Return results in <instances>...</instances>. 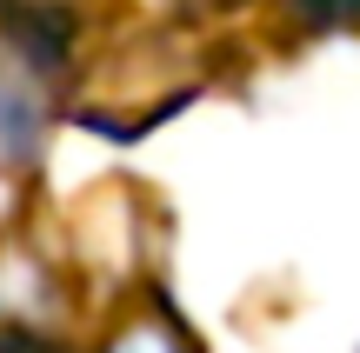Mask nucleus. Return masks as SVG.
I'll return each mask as SVG.
<instances>
[{"label":"nucleus","mask_w":360,"mask_h":353,"mask_svg":"<svg viewBox=\"0 0 360 353\" xmlns=\"http://www.w3.org/2000/svg\"><path fill=\"white\" fill-rule=\"evenodd\" d=\"M147 234H141V194L134 180H101V194H87L74 213H67V267L80 280H114L120 300L134 287V274L147 267Z\"/></svg>","instance_id":"20e7f679"},{"label":"nucleus","mask_w":360,"mask_h":353,"mask_svg":"<svg viewBox=\"0 0 360 353\" xmlns=\"http://www.w3.org/2000/svg\"><path fill=\"white\" fill-rule=\"evenodd\" d=\"M193 93H200V67L187 60V47L167 34H134L127 47L87 67V80L67 93V114L107 140H141L154 120H167Z\"/></svg>","instance_id":"f03ea898"},{"label":"nucleus","mask_w":360,"mask_h":353,"mask_svg":"<svg viewBox=\"0 0 360 353\" xmlns=\"http://www.w3.org/2000/svg\"><path fill=\"white\" fill-rule=\"evenodd\" d=\"M74 67H67V27L34 7L0 0V173L27 180L47 160L53 120L67 114Z\"/></svg>","instance_id":"f257e3e1"},{"label":"nucleus","mask_w":360,"mask_h":353,"mask_svg":"<svg viewBox=\"0 0 360 353\" xmlns=\"http://www.w3.org/2000/svg\"><path fill=\"white\" fill-rule=\"evenodd\" d=\"M80 274L34 234H0V340H60L80 314Z\"/></svg>","instance_id":"7ed1b4c3"},{"label":"nucleus","mask_w":360,"mask_h":353,"mask_svg":"<svg viewBox=\"0 0 360 353\" xmlns=\"http://www.w3.org/2000/svg\"><path fill=\"white\" fill-rule=\"evenodd\" d=\"M94 353H207V340L160 287H141L107 314V333Z\"/></svg>","instance_id":"39448f33"},{"label":"nucleus","mask_w":360,"mask_h":353,"mask_svg":"<svg viewBox=\"0 0 360 353\" xmlns=\"http://www.w3.org/2000/svg\"><path fill=\"white\" fill-rule=\"evenodd\" d=\"M0 353H67L60 340H0Z\"/></svg>","instance_id":"0eeeda50"},{"label":"nucleus","mask_w":360,"mask_h":353,"mask_svg":"<svg viewBox=\"0 0 360 353\" xmlns=\"http://www.w3.org/2000/svg\"><path fill=\"white\" fill-rule=\"evenodd\" d=\"M200 7H227V0H200Z\"/></svg>","instance_id":"6e6552de"},{"label":"nucleus","mask_w":360,"mask_h":353,"mask_svg":"<svg viewBox=\"0 0 360 353\" xmlns=\"http://www.w3.org/2000/svg\"><path fill=\"white\" fill-rule=\"evenodd\" d=\"M300 34H360V0H287Z\"/></svg>","instance_id":"423d86ee"}]
</instances>
